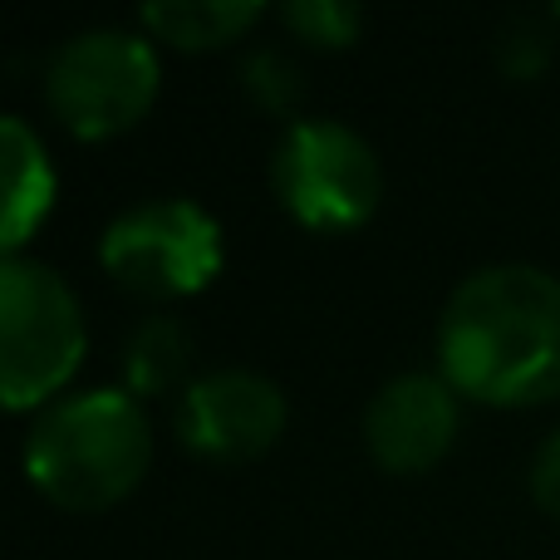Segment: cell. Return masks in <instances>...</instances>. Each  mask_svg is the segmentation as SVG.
<instances>
[{"label": "cell", "mask_w": 560, "mask_h": 560, "mask_svg": "<svg viewBox=\"0 0 560 560\" xmlns=\"http://www.w3.org/2000/svg\"><path fill=\"white\" fill-rule=\"evenodd\" d=\"M438 374L487 408L560 398V276L526 261L482 266L438 315Z\"/></svg>", "instance_id": "obj_1"}, {"label": "cell", "mask_w": 560, "mask_h": 560, "mask_svg": "<svg viewBox=\"0 0 560 560\" xmlns=\"http://www.w3.org/2000/svg\"><path fill=\"white\" fill-rule=\"evenodd\" d=\"M153 463V428L128 388L55 398L25 438V477L65 512L118 506Z\"/></svg>", "instance_id": "obj_2"}, {"label": "cell", "mask_w": 560, "mask_h": 560, "mask_svg": "<svg viewBox=\"0 0 560 560\" xmlns=\"http://www.w3.org/2000/svg\"><path fill=\"white\" fill-rule=\"evenodd\" d=\"M89 349L84 310L69 280L30 256L0 261V408H49Z\"/></svg>", "instance_id": "obj_3"}, {"label": "cell", "mask_w": 560, "mask_h": 560, "mask_svg": "<svg viewBox=\"0 0 560 560\" xmlns=\"http://www.w3.org/2000/svg\"><path fill=\"white\" fill-rule=\"evenodd\" d=\"M163 65L148 35L124 25H98L65 39L45 69L49 114L84 143H104L148 118L158 104Z\"/></svg>", "instance_id": "obj_4"}, {"label": "cell", "mask_w": 560, "mask_h": 560, "mask_svg": "<svg viewBox=\"0 0 560 560\" xmlns=\"http://www.w3.org/2000/svg\"><path fill=\"white\" fill-rule=\"evenodd\" d=\"M271 187L305 232H354L384 202V167L364 133L335 118H300L271 158Z\"/></svg>", "instance_id": "obj_5"}, {"label": "cell", "mask_w": 560, "mask_h": 560, "mask_svg": "<svg viewBox=\"0 0 560 560\" xmlns=\"http://www.w3.org/2000/svg\"><path fill=\"white\" fill-rule=\"evenodd\" d=\"M98 261L124 290L143 300H183L222 271V226L187 197L138 202L108 222Z\"/></svg>", "instance_id": "obj_6"}, {"label": "cell", "mask_w": 560, "mask_h": 560, "mask_svg": "<svg viewBox=\"0 0 560 560\" xmlns=\"http://www.w3.org/2000/svg\"><path fill=\"white\" fill-rule=\"evenodd\" d=\"M285 394L252 369H217L177 398V443L202 463H252L271 453L285 433Z\"/></svg>", "instance_id": "obj_7"}, {"label": "cell", "mask_w": 560, "mask_h": 560, "mask_svg": "<svg viewBox=\"0 0 560 560\" xmlns=\"http://www.w3.org/2000/svg\"><path fill=\"white\" fill-rule=\"evenodd\" d=\"M457 428H463V404L443 374H398L364 408V447L394 477L438 467L453 453Z\"/></svg>", "instance_id": "obj_8"}, {"label": "cell", "mask_w": 560, "mask_h": 560, "mask_svg": "<svg viewBox=\"0 0 560 560\" xmlns=\"http://www.w3.org/2000/svg\"><path fill=\"white\" fill-rule=\"evenodd\" d=\"M55 207V163L39 133L15 114H0V261L45 226Z\"/></svg>", "instance_id": "obj_9"}, {"label": "cell", "mask_w": 560, "mask_h": 560, "mask_svg": "<svg viewBox=\"0 0 560 560\" xmlns=\"http://www.w3.org/2000/svg\"><path fill=\"white\" fill-rule=\"evenodd\" d=\"M261 15L266 5L256 0H158V5L138 10L148 35L173 49H222L252 35Z\"/></svg>", "instance_id": "obj_10"}, {"label": "cell", "mask_w": 560, "mask_h": 560, "mask_svg": "<svg viewBox=\"0 0 560 560\" xmlns=\"http://www.w3.org/2000/svg\"><path fill=\"white\" fill-rule=\"evenodd\" d=\"M187 364H192V335H187L183 319H173V315L143 319L124 349L128 394H133L138 404L158 398V394H173V388H183Z\"/></svg>", "instance_id": "obj_11"}, {"label": "cell", "mask_w": 560, "mask_h": 560, "mask_svg": "<svg viewBox=\"0 0 560 560\" xmlns=\"http://www.w3.org/2000/svg\"><path fill=\"white\" fill-rule=\"evenodd\" d=\"M280 20L290 25V35L315 49H349L364 30V10L349 0H290Z\"/></svg>", "instance_id": "obj_12"}, {"label": "cell", "mask_w": 560, "mask_h": 560, "mask_svg": "<svg viewBox=\"0 0 560 560\" xmlns=\"http://www.w3.org/2000/svg\"><path fill=\"white\" fill-rule=\"evenodd\" d=\"M246 79V94L266 108V114H290L300 98V69L290 65L280 49H256L242 69Z\"/></svg>", "instance_id": "obj_13"}, {"label": "cell", "mask_w": 560, "mask_h": 560, "mask_svg": "<svg viewBox=\"0 0 560 560\" xmlns=\"http://www.w3.org/2000/svg\"><path fill=\"white\" fill-rule=\"evenodd\" d=\"M497 65H502L506 79H522V84L536 79L546 65H551V30L532 15L512 20V25L497 35Z\"/></svg>", "instance_id": "obj_14"}, {"label": "cell", "mask_w": 560, "mask_h": 560, "mask_svg": "<svg viewBox=\"0 0 560 560\" xmlns=\"http://www.w3.org/2000/svg\"><path fill=\"white\" fill-rule=\"evenodd\" d=\"M532 497L546 516L560 522V428L536 447V457H532Z\"/></svg>", "instance_id": "obj_15"}, {"label": "cell", "mask_w": 560, "mask_h": 560, "mask_svg": "<svg viewBox=\"0 0 560 560\" xmlns=\"http://www.w3.org/2000/svg\"><path fill=\"white\" fill-rule=\"evenodd\" d=\"M556 20H560V5H556Z\"/></svg>", "instance_id": "obj_16"}]
</instances>
